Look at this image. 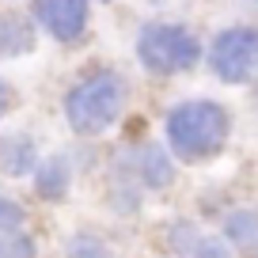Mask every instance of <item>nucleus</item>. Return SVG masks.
I'll return each mask as SVG.
<instances>
[{"label":"nucleus","mask_w":258,"mask_h":258,"mask_svg":"<svg viewBox=\"0 0 258 258\" xmlns=\"http://www.w3.org/2000/svg\"><path fill=\"white\" fill-rule=\"evenodd\" d=\"M209 64L217 80L247 84L258 73V27H224L209 46Z\"/></svg>","instance_id":"20e7f679"},{"label":"nucleus","mask_w":258,"mask_h":258,"mask_svg":"<svg viewBox=\"0 0 258 258\" xmlns=\"http://www.w3.org/2000/svg\"><path fill=\"white\" fill-rule=\"evenodd\" d=\"M0 250H4V258H34V239L23 232H8Z\"/></svg>","instance_id":"ddd939ff"},{"label":"nucleus","mask_w":258,"mask_h":258,"mask_svg":"<svg viewBox=\"0 0 258 258\" xmlns=\"http://www.w3.org/2000/svg\"><path fill=\"white\" fill-rule=\"evenodd\" d=\"M23 220H27L23 205L12 202V198H0V232H19Z\"/></svg>","instance_id":"4468645a"},{"label":"nucleus","mask_w":258,"mask_h":258,"mask_svg":"<svg viewBox=\"0 0 258 258\" xmlns=\"http://www.w3.org/2000/svg\"><path fill=\"white\" fill-rule=\"evenodd\" d=\"M137 57L152 76H175L202 61V46L178 23H145L137 34Z\"/></svg>","instance_id":"7ed1b4c3"},{"label":"nucleus","mask_w":258,"mask_h":258,"mask_svg":"<svg viewBox=\"0 0 258 258\" xmlns=\"http://www.w3.org/2000/svg\"><path fill=\"white\" fill-rule=\"evenodd\" d=\"M8 106H12V88L0 80V118H4V110H8Z\"/></svg>","instance_id":"2eb2a0df"},{"label":"nucleus","mask_w":258,"mask_h":258,"mask_svg":"<svg viewBox=\"0 0 258 258\" xmlns=\"http://www.w3.org/2000/svg\"><path fill=\"white\" fill-rule=\"evenodd\" d=\"M224 239L232 247H254L258 243V213L254 209H235L224 217Z\"/></svg>","instance_id":"9d476101"},{"label":"nucleus","mask_w":258,"mask_h":258,"mask_svg":"<svg viewBox=\"0 0 258 258\" xmlns=\"http://www.w3.org/2000/svg\"><path fill=\"white\" fill-rule=\"evenodd\" d=\"M186 258H232V247H228L224 235H205L186 250Z\"/></svg>","instance_id":"f8f14e48"},{"label":"nucleus","mask_w":258,"mask_h":258,"mask_svg":"<svg viewBox=\"0 0 258 258\" xmlns=\"http://www.w3.org/2000/svg\"><path fill=\"white\" fill-rule=\"evenodd\" d=\"M133 167H137V178L148 190H163V186L175 182V160L163 145H145L133 156Z\"/></svg>","instance_id":"423d86ee"},{"label":"nucleus","mask_w":258,"mask_h":258,"mask_svg":"<svg viewBox=\"0 0 258 258\" xmlns=\"http://www.w3.org/2000/svg\"><path fill=\"white\" fill-rule=\"evenodd\" d=\"M129 88L118 73H95L88 80H80L76 88H69L64 95V118L73 125V133L80 137H99L125 110Z\"/></svg>","instance_id":"f03ea898"},{"label":"nucleus","mask_w":258,"mask_h":258,"mask_svg":"<svg viewBox=\"0 0 258 258\" xmlns=\"http://www.w3.org/2000/svg\"><path fill=\"white\" fill-rule=\"evenodd\" d=\"M228 129H232V118H228V110L220 103L190 99V103H178L167 114V145L178 160L198 163L224 148Z\"/></svg>","instance_id":"f257e3e1"},{"label":"nucleus","mask_w":258,"mask_h":258,"mask_svg":"<svg viewBox=\"0 0 258 258\" xmlns=\"http://www.w3.org/2000/svg\"><path fill=\"white\" fill-rule=\"evenodd\" d=\"M0 258H4V250H0Z\"/></svg>","instance_id":"f3484780"},{"label":"nucleus","mask_w":258,"mask_h":258,"mask_svg":"<svg viewBox=\"0 0 258 258\" xmlns=\"http://www.w3.org/2000/svg\"><path fill=\"white\" fill-rule=\"evenodd\" d=\"M38 167V152H34V141L16 133V137H0V175L8 178H23Z\"/></svg>","instance_id":"0eeeda50"},{"label":"nucleus","mask_w":258,"mask_h":258,"mask_svg":"<svg viewBox=\"0 0 258 258\" xmlns=\"http://www.w3.org/2000/svg\"><path fill=\"white\" fill-rule=\"evenodd\" d=\"M64 258H106V243L99 239V235H73L69 239V247H64Z\"/></svg>","instance_id":"9b49d317"},{"label":"nucleus","mask_w":258,"mask_h":258,"mask_svg":"<svg viewBox=\"0 0 258 258\" xmlns=\"http://www.w3.org/2000/svg\"><path fill=\"white\" fill-rule=\"evenodd\" d=\"M34 190H38L42 202H64V194H69V163L61 156L38 163L34 167Z\"/></svg>","instance_id":"1a4fd4ad"},{"label":"nucleus","mask_w":258,"mask_h":258,"mask_svg":"<svg viewBox=\"0 0 258 258\" xmlns=\"http://www.w3.org/2000/svg\"><path fill=\"white\" fill-rule=\"evenodd\" d=\"M34 19L57 42H76L88 27V0H34Z\"/></svg>","instance_id":"39448f33"},{"label":"nucleus","mask_w":258,"mask_h":258,"mask_svg":"<svg viewBox=\"0 0 258 258\" xmlns=\"http://www.w3.org/2000/svg\"><path fill=\"white\" fill-rule=\"evenodd\" d=\"M34 49V27L19 12H0V57H23Z\"/></svg>","instance_id":"6e6552de"},{"label":"nucleus","mask_w":258,"mask_h":258,"mask_svg":"<svg viewBox=\"0 0 258 258\" xmlns=\"http://www.w3.org/2000/svg\"><path fill=\"white\" fill-rule=\"evenodd\" d=\"M254 95H258V84H254Z\"/></svg>","instance_id":"dca6fc26"}]
</instances>
